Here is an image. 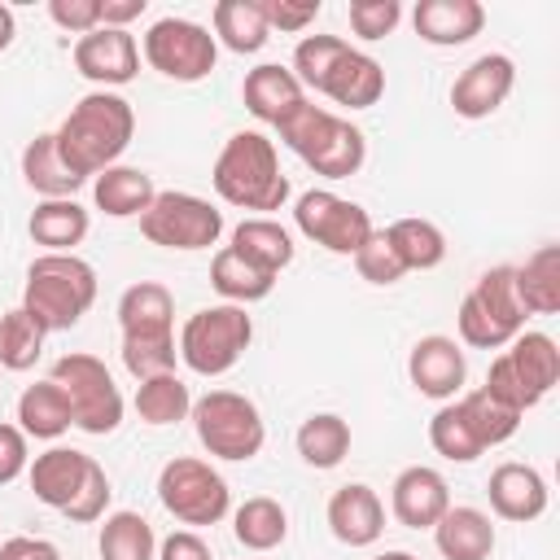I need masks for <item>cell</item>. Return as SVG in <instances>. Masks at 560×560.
Here are the masks:
<instances>
[{
  "label": "cell",
  "instance_id": "obj_1",
  "mask_svg": "<svg viewBox=\"0 0 560 560\" xmlns=\"http://www.w3.org/2000/svg\"><path fill=\"white\" fill-rule=\"evenodd\" d=\"M52 136H57V153L66 158V166L79 179H96L101 171L118 166V158L127 153L136 136V109L118 92L101 88V92H88Z\"/></svg>",
  "mask_w": 560,
  "mask_h": 560
},
{
  "label": "cell",
  "instance_id": "obj_2",
  "mask_svg": "<svg viewBox=\"0 0 560 560\" xmlns=\"http://www.w3.org/2000/svg\"><path fill=\"white\" fill-rule=\"evenodd\" d=\"M293 74L302 88H315L346 109H368L385 92L381 61L350 48L341 35H302L293 48Z\"/></svg>",
  "mask_w": 560,
  "mask_h": 560
},
{
  "label": "cell",
  "instance_id": "obj_3",
  "mask_svg": "<svg viewBox=\"0 0 560 560\" xmlns=\"http://www.w3.org/2000/svg\"><path fill=\"white\" fill-rule=\"evenodd\" d=\"M122 363L136 381L175 372V298L158 280H140L118 298Z\"/></svg>",
  "mask_w": 560,
  "mask_h": 560
},
{
  "label": "cell",
  "instance_id": "obj_4",
  "mask_svg": "<svg viewBox=\"0 0 560 560\" xmlns=\"http://www.w3.org/2000/svg\"><path fill=\"white\" fill-rule=\"evenodd\" d=\"M214 192L241 210H280L289 201V175L280 171L276 140L262 131H236L214 158Z\"/></svg>",
  "mask_w": 560,
  "mask_h": 560
},
{
  "label": "cell",
  "instance_id": "obj_5",
  "mask_svg": "<svg viewBox=\"0 0 560 560\" xmlns=\"http://www.w3.org/2000/svg\"><path fill=\"white\" fill-rule=\"evenodd\" d=\"M96 302V271L79 254H39L26 267V293L22 311L44 328V332H66L74 328Z\"/></svg>",
  "mask_w": 560,
  "mask_h": 560
},
{
  "label": "cell",
  "instance_id": "obj_6",
  "mask_svg": "<svg viewBox=\"0 0 560 560\" xmlns=\"http://www.w3.org/2000/svg\"><path fill=\"white\" fill-rule=\"evenodd\" d=\"M26 477H31V490L39 503L57 508L61 516H70L79 525L101 521L109 508V494H114L105 468L74 446H48L44 455H35V464H26Z\"/></svg>",
  "mask_w": 560,
  "mask_h": 560
},
{
  "label": "cell",
  "instance_id": "obj_7",
  "mask_svg": "<svg viewBox=\"0 0 560 560\" xmlns=\"http://www.w3.org/2000/svg\"><path fill=\"white\" fill-rule=\"evenodd\" d=\"M276 131H280V140H284L315 175H328V179L354 175V171L363 166V158H368L363 131H359L350 118H341V114H332V109H324V105H315V101H306V105H302L293 118H284Z\"/></svg>",
  "mask_w": 560,
  "mask_h": 560
},
{
  "label": "cell",
  "instance_id": "obj_8",
  "mask_svg": "<svg viewBox=\"0 0 560 560\" xmlns=\"http://www.w3.org/2000/svg\"><path fill=\"white\" fill-rule=\"evenodd\" d=\"M459 337L477 350H503L516 332H525V306L512 284V267H490L459 302Z\"/></svg>",
  "mask_w": 560,
  "mask_h": 560
},
{
  "label": "cell",
  "instance_id": "obj_9",
  "mask_svg": "<svg viewBox=\"0 0 560 560\" xmlns=\"http://www.w3.org/2000/svg\"><path fill=\"white\" fill-rule=\"evenodd\" d=\"M254 341V319L245 315V306H201L197 315H188L184 332H179V359L197 372V376H223L228 368L241 363V354Z\"/></svg>",
  "mask_w": 560,
  "mask_h": 560
},
{
  "label": "cell",
  "instance_id": "obj_10",
  "mask_svg": "<svg viewBox=\"0 0 560 560\" xmlns=\"http://www.w3.org/2000/svg\"><path fill=\"white\" fill-rule=\"evenodd\" d=\"M70 402V416H74V429L92 433V438H105L122 424V394L109 376V368L96 359V354H83V350H70L52 363V376Z\"/></svg>",
  "mask_w": 560,
  "mask_h": 560
},
{
  "label": "cell",
  "instance_id": "obj_11",
  "mask_svg": "<svg viewBox=\"0 0 560 560\" xmlns=\"http://www.w3.org/2000/svg\"><path fill=\"white\" fill-rule=\"evenodd\" d=\"M192 424H197V438L210 455L219 459H254L267 442V424L254 407V398L236 394V389H210L192 402Z\"/></svg>",
  "mask_w": 560,
  "mask_h": 560
},
{
  "label": "cell",
  "instance_id": "obj_12",
  "mask_svg": "<svg viewBox=\"0 0 560 560\" xmlns=\"http://www.w3.org/2000/svg\"><path fill=\"white\" fill-rule=\"evenodd\" d=\"M158 499L179 525H219L232 508L228 481L192 455H175L158 472Z\"/></svg>",
  "mask_w": 560,
  "mask_h": 560
},
{
  "label": "cell",
  "instance_id": "obj_13",
  "mask_svg": "<svg viewBox=\"0 0 560 560\" xmlns=\"http://www.w3.org/2000/svg\"><path fill=\"white\" fill-rule=\"evenodd\" d=\"M140 232L162 249H210L223 236V214L206 197L166 188L140 214Z\"/></svg>",
  "mask_w": 560,
  "mask_h": 560
},
{
  "label": "cell",
  "instance_id": "obj_14",
  "mask_svg": "<svg viewBox=\"0 0 560 560\" xmlns=\"http://www.w3.org/2000/svg\"><path fill=\"white\" fill-rule=\"evenodd\" d=\"M144 61L175 79V83H197L214 70L219 61V39L201 26V22H188V18H158L149 31H144Z\"/></svg>",
  "mask_w": 560,
  "mask_h": 560
},
{
  "label": "cell",
  "instance_id": "obj_15",
  "mask_svg": "<svg viewBox=\"0 0 560 560\" xmlns=\"http://www.w3.org/2000/svg\"><path fill=\"white\" fill-rule=\"evenodd\" d=\"M293 223H298V232H302L306 241L324 245L328 254H350V258H354L359 245L376 232L372 219H368V210H363L359 201H346V197H337V192H328V188L302 192V197L293 201Z\"/></svg>",
  "mask_w": 560,
  "mask_h": 560
},
{
  "label": "cell",
  "instance_id": "obj_16",
  "mask_svg": "<svg viewBox=\"0 0 560 560\" xmlns=\"http://www.w3.org/2000/svg\"><path fill=\"white\" fill-rule=\"evenodd\" d=\"M74 70L92 83H101L105 92L109 88H122L136 79L140 70V44L131 31H118V26H96L88 35L74 39Z\"/></svg>",
  "mask_w": 560,
  "mask_h": 560
},
{
  "label": "cell",
  "instance_id": "obj_17",
  "mask_svg": "<svg viewBox=\"0 0 560 560\" xmlns=\"http://www.w3.org/2000/svg\"><path fill=\"white\" fill-rule=\"evenodd\" d=\"M516 88V66L503 52H481L477 61H468L459 70V79L451 83V109L459 118H490Z\"/></svg>",
  "mask_w": 560,
  "mask_h": 560
},
{
  "label": "cell",
  "instance_id": "obj_18",
  "mask_svg": "<svg viewBox=\"0 0 560 560\" xmlns=\"http://www.w3.org/2000/svg\"><path fill=\"white\" fill-rule=\"evenodd\" d=\"M389 508L398 516V525L407 529H433L438 516L451 508V490H446V477L429 464H411L394 477L389 486Z\"/></svg>",
  "mask_w": 560,
  "mask_h": 560
},
{
  "label": "cell",
  "instance_id": "obj_19",
  "mask_svg": "<svg viewBox=\"0 0 560 560\" xmlns=\"http://www.w3.org/2000/svg\"><path fill=\"white\" fill-rule=\"evenodd\" d=\"M407 376H411V385L424 394V398H455L459 394V385H464V376H468V363H464V350L455 346V337H442V332H433V337H420L416 346H411V354H407Z\"/></svg>",
  "mask_w": 560,
  "mask_h": 560
},
{
  "label": "cell",
  "instance_id": "obj_20",
  "mask_svg": "<svg viewBox=\"0 0 560 560\" xmlns=\"http://www.w3.org/2000/svg\"><path fill=\"white\" fill-rule=\"evenodd\" d=\"M241 96H245V109H249L258 122H267V127H280L284 118H293V114L306 105V88H302L298 74H293L289 66H280V61L254 66V70L245 74Z\"/></svg>",
  "mask_w": 560,
  "mask_h": 560
},
{
  "label": "cell",
  "instance_id": "obj_21",
  "mask_svg": "<svg viewBox=\"0 0 560 560\" xmlns=\"http://www.w3.org/2000/svg\"><path fill=\"white\" fill-rule=\"evenodd\" d=\"M328 529L346 547H372L385 529V503L376 499L372 486L350 481V486L332 490V499H328Z\"/></svg>",
  "mask_w": 560,
  "mask_h": 560
},
{
  "label": "cell",
  "instance_id": "obj_22",
  "mask_svg": "<svg viewBox=\"0 0 560 560\" xmlns=\"http://www.w3.org/2000/svg\"><path fill=\"white\" fill-rule=\"evenodd\" d=\"M411 26L424 44L455 48V44H468L472 35H481L486 9L477 0H420L411 9Z\"/></svg>",
  "mask_w": 560,
  "mask_h": 560
},
{
  "label": "cell",
  "instance_id": "obj_23",
  "mask_svg": "<svg viewBox=\"0 0 560 560\" xmlns=\"http://www.w3.org/2000/svg\"><path fill=\"white\" fill-rule=\"evenodd\" d=\"M486 494H490V508L503 516V521H534L547 512V481L538 468L529 464H499L486 481Z\"/></svg>",
  "mask_w": 560,
  "mask_h": 560
},
{
  "label": "cell",
  "instance_id": "obj_24",
  "mask_svg": "<svg viewBox=\"0 0 560 560\" xmlns=\"http://www.w3.org/2000/svg\"><path fill=\"white\" fill-rule=\"evenodd\" d=\"M503 359L516 372V381L529 389L534 402H542L560 381V350H556V341L547 332H516L508 341Z\"/></svg>",
  "mask_w": 560,
  "mask_h": 560
},
{
  "label": "cell",
  "instance_id": "obj_25",
  "mask_svg": "<svg viewBox=\"0 0 560 560\" xmlns=\"http://www.w3.org/2000/svg\"><path fill=\"white\" fill-rule=\"evenodd\" d=\"M433 542L446 560H490L494 525L481 508H446L433 525Z\"/></svg>",
  "mask_w": 560,
  "mask_h": 560
},
{
  "label": "cell",
  "instance_id": "obj_26",
  "mask_svg": "<svg viewBox=\"0 0 560 560\" xmlns=\"http://www.w3.org/2000/svg\"><path fill=\"white\" fill-rule=\"evenodd\" d=\"M31 241L44 245L48 254H74V245L88 236L92 219L74 197H48L31 210Z\"/></svg>",
  "mask_w": 560,
  "mask_h": 560
},
{
  "label": "cell",
  "instance_id": "obj_27",
  "mask_svg": "<svg viewBox=\"0 0 560 560\" xmlns=\"http://www.w3.org/2000/svg\"><path fill=\"white\" fill-rule=\"evenodd\" d=\"M516 298L525 315H556L560 311V245H538L521 267H512Z\"/></svg>",
  "mask_w": 560,
  "mask_h": 560
},
{
  "label": "cell",
  "instance_id": "obj_28",
  "mask_svg": "<svg viewBox=\"0 0 560 560\" xmlns=\"http://www.w3.org/2000/svg\"><path fill=\"white\" fill-rule=\"evenodd\" d=\"M158 188H153V175H144L140 166H109L92 179V201L96 210H105L109 219H131V214H144L153 206Z\"/></svg>",
  "mask_w": 560,
  "mask_h": 560
},
{
  "label": "cell",
  "instance_id": "obj_29",
  "mask_svg": "<svg viewBox=\"0 0 560 560\" xmlns=\"http://www.w3.org/2000/svg\"><path fill=\"white\" fill-rule=\"evenodd\" d=\"M22 179L48 201V197H74L88 179H79L70 166H66V158L57 153V136L52 131H44V136H35L26 149H22Z\"/></svg>",
  "mask_w": 560,
  "mask_h": 560
},
{
  "label": "cell",
  "instance_id": "obj_30",
  "mask_svg": "<svg viewBox=\"0 0 560 560\" xmlns=\"http://www.w3.org/2000/svg\"><path fill=\"white\" fill-rule=\"evenodd\" d=\"M232 249L267 276H280L293 262V236L276 219H241L232 232Z\"/></svg>",
  "mask_w": 560,
  "mask_h": 560
},
{
  "label": "cell",
  "instance_id": "obj_31",
  "mask_svg": "<svg viewBox=\"0 0 560 560\" xmlns=\"http://www.w3.org/2000/svg\"><path fill=\"white\" fill-rule=\"evenodd\" d=\"M70 424H74V416H70V402H66V394H61L57 381H35V385L22 389V398H18V429L26 438L52 442Z\"/></svg>",
  "mask_w": 560,
  "mask_h": 560
},
{
  "label": "cell",
  "instance_id": "obj_32",
  "mask_svg": "<svg viewBox=\"0 0 560 560\" xmlns=\"http://www.w3.org/2000/svg\"><path fill=\"white\" fill-rule=\"evenodd\" d=\"M232 534H236V542H241L245 551H271V547H280L284 534H289V512H284L276 499L254 494V499H245V503L232 512Z\"/></svg>",
  "mask_w": 560,
  "mask_h": 560
},
{
  "label": "cell",
  "instance_id": "obj_33",
  "mask_svg": "<svg viewBox=\"0 0 560 560\" xmlns=\"http://www.w3.org/2000/svg\"><path fill=\"white\" fill-rule=\"evenodd\" d=\"M385 241L394 245L402 271H429V267H438L446 258V236L429 219H394L385 228Z\"/></svg>",
  "mask_w": 560,
  "mask_h": 560
},
{
  "label": "cell",
  "instance_id": "obj_34",
  "mask_svg": "<svg viewBox=\"0 0 560 560\" xmlns=\"http://www.w3.org/2000/svg\"><path fill=\"white\" fill-rule=\"evenodd\" d=\"M210 284H214L232 306H249V302H262V298L276 289V276L249 267L232 245H223V249L210 258Z\"/></svg>",
  "mask_w": 560,
  "mask_h": 560
},
{
  "label": "cell",
  "instance_id": "obj_35",
  "mask_svg": "<svg viewBox=\"0 0 560 560\" xmlns=\"http://www.w3.org/2000/svg\"><path fill=\"white\" fill-rule=\"evenodd\" d=\"M298 455L311 468H337L350 455V424L332 411H315L298 429Z\"/></svg>",
  "mask_w": 560,
  "mask_h": 560
},
{
  "label": "cell",
  "instance_id": "obj_36",
  "mask_svg": "<svg viewBox=\"0 0 560 560\" xmlns=\"http://www.w3.org/2000/svg\"><path fill=\"white\" fill-rule=\"evenodd\" d=\"M267 18L258 0H219L214 4V39L232 52H258L267 44Z\"/></svg>",
  "mask_w": 560,
  "mask_h": 560
},
{
  "label": "cell",
  "instance_id": "obj_37",
  "mask_svg": "<svg viewBox=\"0 0 560 560\" xmlns=\"http://www.w3.org/2000/svg\"><path fill=\"white\" fill-rule=\"evenodd\" d=\"M136 411H140L144 424L166 429V424L188 420L192 394H188V385H184L175 372H162V376H149V381L136 385Z\"/></svg>",
  "mask_w": 560,
  "mask_h": 560
},
{
  "label": "cell",
  "instance_id": "obj_38",
  "mask_svg": "<svg viewBox=\"0 0 560 560\" xmlns=\"http://www.w3.org/2000/svg\"><path fill=\"white\" fill-rule=\"evenodd\" d=\"M101 560H153L158 538L140 512H114L101 525Z\"/></svg>",
  "mask_w": 560,
  "mask_h": 560
},
{
  "label": "cell",
  "instance_id": "obj_39",
  "mask_svg": "<svg viewBox=\"0 0 560 560\" xmlns=\"http://www.w3.org/2000/svg\"><path fill=\"white\" fill-rule=\"evenodd\" d=\"M429 442H433V451H438L442 459H451V464H472V459L486 451L481 438L472 433V424H468V416H464L459 402H446V407L433 411V420H429Z\"/></svg>",
  "mask_w": 560,
  "mask_h": 560
},
{
  "label": "cell",
  "instance_id": "obj_40",
  "mask_svg": "<svg viewBox=\"0 0 560 560\" xmlns=\"http://www.w3.org/2000/svg\"><path fill=\"white\" fill-rule=\"evenodd\" d=\"M39 350H44V328L22 306L4 311L0 315V368L26 372V368H35Z\"/></svg>",
  "mask_w": 560,
  "mask_h": 560
},
{
  "label": "cell",
  "instance_id": "obj_41",
  "mask_svg": "<svg viewBox=\"0 0 560 560\" xmlns=\"http://www.w3.org/2000/svg\"><path fill=\"white\" fill-rule=\"evenodd\" d=\"M455 402L464 407V416H468L472 433L481 438V446H499V442H508L521 429V416L512 407H503L499 398H490L486 389H472V394H464Z\"/></svg>",
  "mask_w": 560,
  "mask_h": 560
},
{
  "label": "cell",
  "instance_id": "obj_42",
  "mask_svg": "<svg viewBox=\"0 0 560 560\" xmlns=\"http://www.w3.org/2000/svg\"><path fill=\"white\" fill-rule=\"evenodd\" d=\"M354 267H359V276H363L368 284H398V280L407 276L402 262H398V254H394V245L385 241V232H372V236L359 245Z\"/></svg>",
  "mask_w": 560,
  "mask_h": 560
},
{
  "label": "cell",
  "instance_id": "obj_43",
  "mask_svg": "<svg viewBox=\"0 0 560 560\" xmlns=\"http://www.w3.org/2000/svg\"><path fill=\"white\" fill-rule=\"evenodd\" d=\"M398 22H402V4L398 0H354L350 4V26L363 39H385Z\"/></svg>",
  "mask_w": 560,
  "mask_h": 560
},
{
  "label": "cell",
  "instance_id": "obj_44",
  "mask_svg": "<svg viewBox=\"0 0 560 560\" xmlns=\"http://www.w3.org/2000/svg\"><path fill=\"white\" fill-rule=\"evenodd\" d=\"M267 31H306L319 18V0H258Z\"/></svg>",
  "mask_w": 560,
  "mask_h": 560
},
{
  "label": "cell",
  "instance_id": "obj_45",
  "mask_svg": "<svg viewBox=\"0 0 560 560\" xmlns=\"http://www.w3.org/2000/svg\"><path fill=\"white\" fill-rule=\"evenodd\" d=\"M48 18L70 35H88L101 26V0H48Z\"/></svg>",
  "mask_w": 560,
  "mask_h": 560
},
{
  "label": "cell",
  "instance_id": "obj_46",
  "mask_svg": "<svg viewBox=\"0 0 560 560\" xmlns=\"http://www.w3.org/2000/svg\"><path fill=\"white\" fill-rule=\"evenodd\" d=\"M31 455H26V433L18 424H0V486L18 481L26 472Z\"/></svg>",
  "mask_w": 560,
  "mask_h": 560
},
{
  "label": "cell",
  "instance_id": "obj_47",
  "mask_svg": "<svg viewBox=\"0 0 560 560\" xmlns=\"http://www.w3.org/2000/svg\"><path fill=\"white\" fill-rule=\"evenodd\" d=\"M158 560H210V547L192 529H175L158 542Z\"/></svg>",
  "mask_w": 560,
  "mask_h": 560
},
{
  "label": "cell",
  "instance_id": "obj_48",
  "mask_svg": "<svg viewBox=\"0 0 560 560\" xmlns=\"http://www.w3.org/2000/svg\"><path fill=\"white\" fill-rule=\"evenodd\" d=\"M0 560H61V551H57L48 538H26V534H18V538H4V542H0Z\"/></svg>",
  "mask_w": 560,
  "mask_h": 560
},
{
  "label": "cell",
  "instance_id": "obj_49",
  "mask_svg": "<svg viewBox=\"0 0 560 560\" xmlns=\"http://www.w3.org/2000/svg\"><path fill=\"white\" fill-rule=\"evenodd\" d=\"M140 13H144V0H101V26L127 31V22H136Z\"/></svg>",
  "mask_w": 560,
  "mask_h": 560
},
{
  "label": "cell",
  "instance_id": "obj_50",
  "mask_svg": "<svg viewBox=\"0 0 560 560\" xmlns=\"http://www.w3.org/2000/svg\"><path fill=\"white\" fill-rule=\"evenodd\" d=\"M13 35H18V22H13V9L9 4H0V52L13 44Z\"/></svg>",
  "mask_w": 560,
  "mask_h": 560
},
{
  "label": "cell",
  "instance_id": "obj_51",
  "mask_svg": "<svg viewBox=\"0 0 560 560\" xmlns=\"http://www.w3.org/2000/svg\"><path fill=\"white\" fill-rule=\"evenodd\" d=\"M372 560H416L411 551H381V556H372Z\"/></svg>",
  "mask_w": 560,
  "mask_h": 560
}]
</instances>
